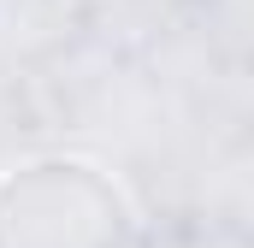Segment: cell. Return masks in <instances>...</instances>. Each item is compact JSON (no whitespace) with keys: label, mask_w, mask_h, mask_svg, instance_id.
I'll return each instance as SVG.
<instances>
[{"label":"cell","mask_w":254,"mask_h":248,"mask_svg":"<svg viewBox=\"0 0 254 248\" xmlns=\"http://www.w3.org/2000/svg\"><path fill=\"white\" fill-rule=\"evenodd\" d=\"M0 248H136V207L95 160H24L0 178Z\"/></svg>","instance_id":"6da1fadb"}]
</instances>
